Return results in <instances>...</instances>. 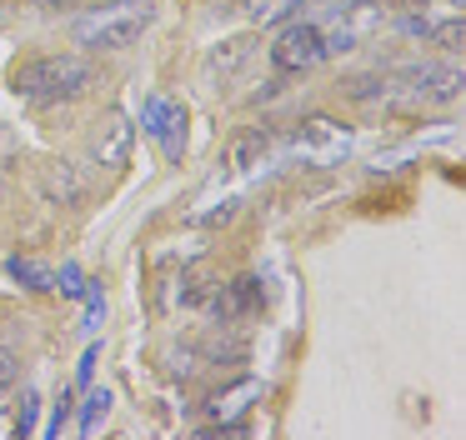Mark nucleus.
Returning a JSON list of instances; mask_svg holds the SVG:
<instances>
[{
	"mask_svg": "<svg viewBox=\"0 0 466 440\" xmlns=\"http://www.w3.org/2000/svg\"><path fill=\"white\" fill-rule=\"evenodd\" d=\"M321 60H326V40H321V25H311V20H291L271 45V65L281 75H306Z\"/></svg>",
	"mask_w": 466,
	"mask_h": 440,
	"instance_id": "4",
	"label": "nucleus"
},
{
	"mask_svg": "<svg viewBox=\"0 0 466 440\" xmlns=\"http://www.w3.org/2000/svg\"><path fill=\"white\" fill-rule=\"evenodd\" d=\"M46 190H51V195H61V190H66V200H76V195H81V185L71 180V170H66V160H61V170H51V180H46Z\"/></svg>",
	"mask_w": 466,
	"mask_h": 440,
	"instance_id": "16",
	"label": "nucleus"
},
{
	"mask_svg": "<svg viewBox=\"0 0 466 440\" xmlns=\"http://www.w3.org/2000/svg\"><path fill=\"white\" fill-rule=\"evenodd\" d=\"M241 5H246V15H251L256 25H271V20H286V15H291L301 0H241Z\"/></svg>",
	"mask_w": 466,
	"mask_h": 440,
	"instance_id": "13",
	"label": "nucleus"
},
{
	"mask_svg": "<svg viewBox=\"0 0 466 440\" xmlns=\"http://www.w3.org/2000/svg\"><path fill=\"white\" fill-rule=\"evenodd\" d=\"M411 80H416V95H426V100H451L456 90H461V65H456V60H436V65L411 70Z\"/></svg>",
	"mask_w": 466,
	"mask_h": 440,
	"instance_id": "9",
	"label": "nucleus"
},
{
	"mask_svg": "<svg viewBox=\"0 0 466 440\" xmlns=\"http://www.w3.org/2000/svg\"><path fill=\"white\" fill-rule=\"evenodd\" d=\"M296 150L316 165H331V160H346L351 155V130L331 115H311L301 130H296Z\"/></svg>",
	"mask_w": 466,
	"mask_h": 440,
	"instance_id": "5",
	"label": "nucleus"
},
{
	"mask_svg": "<svg viewBox=\"0 0 466 440\" xmlns=\"http://www.w3.org/2000/svg\"><path fill=\"white\" fill-rule=\"evenodd\" d=\"M151 20H156L151 0H101V5H91V15L76 20V45L126 50L151 30Z\"/></svg>",
	"mask_w": 466,
	"mask_h": 440,
	"instance_id": "2",
	"label": "nucleus"
},
{
	"mask_svg": "<svg viewBox=\"0 0 466 440\" xmlns=\"http://www.w3.org/2000/svg\"><path fill=\"white\" fill-rule=\"evenodd\" d=\"M141 130H146V135H151L171 160H181V150H186V110L176 105V100H166V95H151V100H146Z\"/></svg>",
	"mask_w": 466,
	"mask_h": 440,
	"instance_id": "6",
	"label": "nucleus"
},
{
	"mask_svg": "<svg viewBox=\"0 0 466 440\" xmlns=\"http://www.w3.org/2000/svg\"><path fill=\"white\" fill-rule=\"evenodd\" d=\"M11 275L21 280V285H31V290H56V275H51L46 265H35V260H21V255H15V260H11Z\"/></svg>",
	"mask_w": 466,
	"mask_h": 440,
	"instance_id": "14",
	"label": "nucleus"
},
{
	"mask_svg": "<svg viewBox=\"0 0 466 440\" xmlns=\"http://www.w3.org/2000/svg\"><path fill=\"white\" fill-rule=\"evenodd\" d=\"M15 370H21V365H15V355H11V350H0V395L15 385Z\"/></svg>",
	"mask_w": 466,
	"mask_h": 440,
	"instance_id": "18",
	"label": "nucleus"
},
{
	"mask_svg": "<svg viewBox=\"0 0 466 440\" xmlns=\"http://www.w3.org/2000/svg\"><path fill=\"white\" fill-rule=\"evenodd\" d=\"M35 405H41V395H35V390H21V415H15V435H31V430H35Z\"/></svg>",
	"mask_w": 466,
	"mask_h": 440,
	"instance_id": "15",
	"label": "nucleus"
},
{
	"mask_svg": "<svg viewBox=\"0 0 466 440\" xmlns=\"http://www.w3.org/2000/svg\"><path fill=\"white\" fill-rule=\"evenodd\" d=\"M56 285H61L66 295H86V280H81V270H76V265H66L61 275H56Z\"/></svg>",
	"mask_w": 466,
	"mask_h": 440,
	"instance_id": "17",
	"label": "nucleus"
},
{
	"mask_svg": "<svg viewBox=\"0 0 466 440\" xmlns=\"http://www.w3.org/2000/svg\"><path fill=\"white\" fill-rule=\"evenodd\" d=\"M46 5H56V10H76V5H101V0H46Z\"/></svg>",
	"mask_w": 466,
	"mask_h": 440,
	"instance_id": "19",
	"label": "nucleus"
},
{
	"mask_svg": "<svg viewBox=\"0 0 466 440\" xmlns=\"http://www.w3.org/2000/svg\"><path fill=\"white\" fill-rule=\"evenodd\" d=\"M256 395H261V380H251V375H246L241 385H231V390H216V395H211V405H206V410H211V420H216V425H231V420L241 415V410L251 405Z\"/></svg>",
	"mask_w": 466,
	"mask_h": 440,
	"instance_id": "10",
	"label": "nucleus"
},
{
	"mask_svg": "<svg viewBox=\"0 0 466 440\" xmlns=\"http://www.w3.org/2000/svg\"><path fill=\"white\" fill-rule=\"evenodd\" d=\"M106 420H111V390H91V395H86V405H81V420H76V430H81L86 440L91 435H101L106 430Z\"/></svg>",
	"mask_w": 466,
	"mask_h": 440,
	"instance_id": "12",
	"label": "nucleus"
},
{
	"mask_svg": "<svg viewBox=\"0 0 466 440\" xmlns=\"http://www.w3.org/2000/svg\"><path fill=\"white\" fill-rule=\"evenodd\" d=\"M391 20V10L381 0H361V5H346L331 25H321V40H326V55H341V50H356L376 35V30Z\"/></svg>",
	"mask_w": 466,
	"mask_h": 440,
	"instance_id": "3",
	"label": "nucleus"
},
{
	"mask_svg": "<svg viewBox=\"0 0 466 440\" xmlns=\"http://www.w3.org/2000/svg\"><path fill=\"white\" fill-rule=\"evenodd\" d=\"M131 140H136V130H131V120L126 115H111V125H106V135L96 140V160L101 165H126L131 160Z\"/></svg>",
	"mask_w": 466,
	"mask_h": 440,
	"instance_id": "11",
	"label": "nucleus"
},
{
	"mask_svg": "<svg viewBox=\"0 0 466 440\" xmlns=\"http://www.w3.org/2000/svg\"><path fill=\"white\" fill-rule=\"evenodd\" d=\"M406 30H411V35H421L426 45H461V35H466V25H461V10L451 5V0H446V5H426L421 15H411L406 20Z\"/></svg>",
	"mask_w": 466,
	"mask_h": 440,
	"instance_id": "7",
	"label": "nucleus"
},
{
	"mask_svg": "<svg viewBox=\"0 0 466 440\" xmlns=\"http://www.w3.org/2000/svg\"><path fill=\"white\" fill-rule=\"evenodd\" d=\"M271 150H276V135L271 130H241V135L231 140V155H226V165L236 170V175H256V170L271 165Z\"/></svg>",
	"mask_w": 466,
	"mask_h": 440,
	"instance_id": "8",
	"label": "nucleus"
},
{
	"mask_svg": "<svg viewBox=\"0 0 466 440\" xmlns=\"http://www.w3.org/2000/svg\"><path fill=\"white\" fill-rule=\"evenodd\" d=\"M15 95L35 100V105H61V100H76L96 85V70L86 55H35L15 70Z\"/></svg>",
	"mask_w": 466,
	"mask_h": 440,
	"instance_id": "1",
	"label": "nucleus"
}]
</instances>
